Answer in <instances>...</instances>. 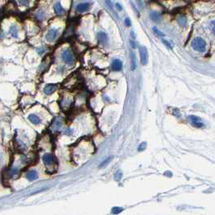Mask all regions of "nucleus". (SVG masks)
<instances>
[{"label": "nucleus", "instance_id": "10", "mask_svg": "<svg viewBox=\"0 0 215 215\" xmlns=\"http://www.w3.org/2000/svg\"><path fill=\"white\" fill-rule=\"evenodd\" d=\"M112 69L114 71H119V70L122 69V61H120V60H114V61L112 62Z\"/></svg>", "mask_w": 215, "mask_h": 215}, {"label": "nucleus", "instance_id": "29", "mask_svg": "<svg viewBox=\"0 0 215 215\" xmlns=\"http://www.w3.org/2000/svg\"><path fill=\"white\" fill-rule=\"evenodd\" d=\"M125 24H126V26H127V27H130L131 25V20H130V19L129 18H127L125 20Z\"/></svg>", "mask_w": 215, "mask_h": 215}, {"label": "nucleus", "instance_id": "5", "mask_svg": "<svg viewBox=\"0 0 215 215\" xmlns=\"http://www.w3.org/2000/svg\"><path fill=\"white\" fill-rule=\"evenodd\" d=\"M57 35H58V31L56 29H50L46 35V40L49 42H52V41H55V39L57 37Z\"/></svg>", "mask_w": 215, "mask_h": 215}, {"label": "nucleus", "instance_id": "7", "mask_svg": "<svg viewBox=\"0 0 215 215\" xmlns=\"http://www.w3.org/2000/svg\"><path fill=\"white\" fill-rule=\"evenodd\" d=\"M57 85L56 84H49L46 85L44 89V92L47 95H50L52 94L53 92H55L56 89H57Z\"/></svg>", "mask_w": 215, "mask_h": 215}, {"label": "nucleus", "instance_id": "15", "mask_svg": "<svg viewBox=\"0 0 215 215\" xmlns=\"http://www.w3.org/2000/svg\"><path fill=\"white\" fill-rule=\"evenodd\" d=\"M10 33H11V35L13 36V37H17L18 35V30H17V28L16 26L15 25H13V26L11 27V28H10Z\"/></svg>", "mask_w": 215, "mask_h": 215}, {"label": "nucleus", "instance_id": "28", "mask_svg": "<svg viewBox=\"0 0 215 215\" xmlns=\"http://www.w3.org/2000/svg\"><path fill=\"white\" fill-rule=\"evenodd\" d=\"M162 42H163L164 44H165L166 46L168 47L169 49H172V45L170 44V42H169L168 41H166V40H163V41H162Z\"/></svg>", "mask_w": 215, "mask_h": 215}, {"label": "nucleus", "instance_id": "21", "mask_svg": "<svg viewBox=\"0 0 215 215\" xmlns=\"http://www.w3.org/2000/svg\"><path fill=\"white\" fill-rule=\"evenodd\" d=\"M151 19L153 20L154 21H157V20H160V15H159V14H157L156 12H154V13H152V15H151Z\"/></svg>", "mask_w": 215, "mask_h": 215}, {"label": "nucleus", "instance_id": "9", "mask_svg": "<svg viewBox=\"0 0 215 215\" xmlns=\"http://www.w3.org/2000/svg\"><path fill=\"white\" fill-rule=\"evenodd\" d=\"M90 8V4L89 3H80L77 6V12L79 13H83V12H87Z\"/></svg>", "mask_w": 215, "mask_h": 215}, {"label": "nucleus", "instance_id": "30", "mask_svg": "<svg viewBox=\"0 0 215 215\" xmlns=\"http://www.w3.org/2000/svg\"><path fill=\"white\" fill-rule=\"evenodd\" d=\"M131 46H132V48H135V44L134 43V41H131Z\"/></svg>", "mask_w": 215, "mask_h": 215}, {"label": "nucleus", "instance_id": "27", "mask_svg": "<svg viewBox=\"0 0 215 215\" xmlns=\"http://www.w3.org/2000/svg\"><path fill=\"white\" fill-rule=\"evenodd\" d=\"M145 148H146V143H142L140 145V147L138 148V150L140 151H143V150L145 149Z\"/></svg>", "mask_w": 215, "mask_h": 215}, {"label": "nucleus", "instance_id": "22", "mask_svg": "<svg viewBox=\"0 0 215 215\" xmlns=\"http://www.w3.org/2000/svg\"><path fill=\"white\" fill-rule=\"evenodd\" d=\"M209 28H210V30L212 31V32L215 35V20L210 22V24H209Z\"/></svg>", "mask_w": 215, "mask_h": 215}, {"label": "nucleus", "instance_id": "31", "mask_svg": "<svg viewBox=\"0 0 215 215\" xmlns=\"http://www.w3.org/2000/svg\"><path fill=\"white\" fill-rule=\"evenodd\" d=\"M117 7H118V8H119V10H122V7H121V6H120V5H119V3H118V4H117Z\"/></svg>", "mask_w": 215, "mask_h": 215}, {"label": "nucleus", "instance_id": "4", "mask_svg": "<svg viewBox=\"0 0 215 215\" xmlns=\"http://www.w3.org/2000/svg\"><path fill=\"white\" fill-rule=\"evenodd\" d=\"M43 162L47 167L49 166H52V164H54L55 163V159L52 154H49V153H46V154L44 155L43 156Z\"/></svg>", "mask_w": 215, "mask_h": 215}, {"label": "nucleus", "instance_id": "19", "mask_svg": "<svg viewBox=\"0 0 215 215\" xmlns=\"http://www.w3.org/2000/svg\"><path fill=\"white\" fill-rule=\"evenodd\" d=\"M8 173L10 177H13V176H15V175H16L18 173V169H16V168H12V169L9 170Z\"/></svg>", "mask_w": 215, "mask_h": 215}, {"label": "nucleus", "instance_id": "16", "mask_svg": "<svg viewBox=\"0 0 215 215\" xmlns=\"http://www.w3.org/2000/svg\"><path fill=\"white\" fill-rule=\"evenodd\" d=\"M131 60H132V64H131V69L135 70L136 69V56H135V53H132V56H131Z\"/></svg>", "mask_w": 215, "mask_h": 215}, {"label": "nucleus", "instance_id": "23", "mask_svg": "<svg viewBox=\"0 0 215 215\" xmlns=\"http://www.w3.org/2000/svg\"><path fill=\"white\" fill-rule=\"evenodd\" d=\"M153 31H154V32L157 35H159V36H164V34L163 32H160V30L156 28H153Z\"/></svg>", "mask_w": 215, "mask_h": 215}, {"label": "nucleus", "instance_id": "1", "mask_svg": "<svg viewBox=\"0 0 215 215\" xmlns=\"http://www.w3.org/2000/svg\"><path fill=\"white\" fill-rule=\"evenodd\" d=\"M193 49L197 52H204L206 49V43L202 38L196 37L192 41Z\"/></svg>", "mask_w": 215, "mask_h": 215}, {"label": "nucleus", "instance_id": "14", "mask_svg": "<svg viewBox=\"0 0 215 215\" xmlns=\"http://www.w3.org/2000/svg\"><path fill=\"white\" fill-rule=\"evenodd\" d=\"M28 119H29L30 121H31L33 124H39V123L41 122V119H40V118H39L37 115L34 114H30L29 116H28Z\"/></svg>", "mask_w": 215, "mask_h": 215}, {"label": "nucleus", "instance_id": "20", "mask_svg": "<svg viewBox=\"0 0 215 215\" xmlns=\"http://www.w3.org/2000/svg\"><path fill=\"white\" fill-rule=\"evenodd\" d=\"M122 211V208H120V207H114L113 209H112V214H119V213H121Z\"/></svg>", "mask_w": 215, "mask_h": 215}, {"label": "nucleus", "instance_id": "25", "mask_svg": "<svg viewBox=\"0 0 215 215\" xmlns=\"http://www.w3.org/2000/svg\"><path fill=\"white\" fill-rule=\"evenodd\" d=\"M111 160H112V157H109V158H107V159L105 160V161H103V162L101 164V165L99 166V167H100V168H102V167H103V166L106 165V164H107V163H109V162H110Z\"/></svg>", "mask_w": 215, "mask_h": 215}, {"label": "nucleus", "instance_id": "24", "mask_svg": "<svg viewBox=\"0 0 215 215\" xmlns=\"http://www.w3.org/2000/svg\"><path fill=\"white\" fill-rule=\"evenodd\" d=\"M20 4H21L22 6H28L29 4L30 0H18Z\"/></svg>", "mask_w": 215, "mask_h": 215}, {"label": "nucleus", "instance_id": "12", "mask_svg": "<svg viewBox=\"0 0 215 215\" xmlns=\"http://www.w3.org/2000/svg\"><path fill=\"white\" fill-rule=\"evenodd\" d=\"M54 10H55V12L57 14V15H63L64 12V10L63 8V7L61 6V4L60 3H56L54 5Z\"/></svg>", "mask_w": 215, "mask_h": 215}, {"label": "nucleus", "instance_id": "3", "mask_svg": "<svg viewBox=\"0 0 215 215\" xmlns=\"http://www.w3.org/2000/svg\"><path fill=\"white\" fill-rule=\"evenodd\" d=\"M140 60H141V64L143 65H145L148 61V50L145 47H140Z\"/></svg>", "mask_w": 215, "mask_h": 215}, {"label": "nucleus", "instance_id": "11", "mask_svg": "<svg viewBox=\"0 0 215 215\" xmlns=\"http://www.w3.org/2000/svg\"><path fill=\"white\" fill-rule=\"evenodd\" d=\"M38 178V173L35 170H32L29 171L27 173V179L30 181H33V180H36Z\"/></svg>", "mask_w": 215, "mask_h": 215}, {"label": "nucleus", "instance_id": "2", "mask_svg": "<svg viewBox=\"0 0 215 215\" xmlns=\"http://www.w3.org/2000/svg\"><path fill=\"white\" fill-rule=\"evenodd\" d=\"M61 58L64 61V63H66L67 64H69V65H73L75 62L74 55H73V52L70 49L64 50L61 53Z\"/></svg>", "mask_w": 215, "mask_h": 215}, {"label": "nucleus", "instance_id": "17", "mask_svg": "<svg viewBox=\"0 0 215 215\" xmlns=\"http://www.w3.org/2000/svg\"><path fill=\"white\" fill-rule=\"evenodd\" d=\"M178 23L180 24V26H185L186 23H187V20L185 16H180L178 18Z\"/></svg>", "mask_w": 215, "mask_h": 215}, {"label": "nucleus", "instance_id": "8", "mask_svg": "<svg viewBox=\"0 0 215 215\" xmlns=\"http://www.w3.org/2000/svg\"><path fill=\"white\" fill-rule=\"evenodd\" d=\"M189 119L191 120L193 125L194 126V127H202L204 126L203 123L201 122L200 118L193 116V115H191V116H189Z\"/></svg>", "mask_w": 215, "mask_h": 215}, {"label": "nucleus", "instance_id": "26", "mask_svg": "<svg viewBox=\"0 0 215 215\" xmlns=\"http://www.w3.org/2000/svg\"><path fill=\"white\" fill-rule=\"evenodd\" d=\"M121 177H122V172H121V171H118L115 174V180H119L121 179Z\"/></svg>", "mask_w": 215, "mask_h": 215}, {"label": "nucleus", "instance_id": "18", "mask_svg": "<svg viewBox=\"0 0 215 215\" xmlns=\"http://www.w3.org/2000/svg\"><path fill=\"white\" fill-rule=\"evenodd\" d=\"M44 15H45L44 12H43L42 10H39L37 12V14H36V17H37L38 20H43L44 17Z\"/></svg>", "mask_w": 215, "mask_h": 215}, {"label": "nucleus", "instance_id": "13", "mask_svg": "<svg viewBox=\"0 0 215 215\" xmlns=\"http://www.w3.org/2000/svg\"><path fill=\"white\" fill-rule=\"evenodd\" d=\"M98 41L102 43V44H106V42H107V35L106 33L104 32H99L98 34Z\"/></svg>", "mask_w": 215, "mask_h": 215}, {"label": "nucleus", "instance_id": "6", "mask_svg": "<svg viewBox=\"0 0 215 215\" xmlns=\"http://www.w3.org/2000/svg\"><path fill=\"white\" fill-rule=\"evenodd\" d=\"M61 127H62V120L61 118H56L52 123L51 128L53 131H57L61 129Z\"/></svg>", "mask_w": 215, "mask_h": 215}]
</instances>
